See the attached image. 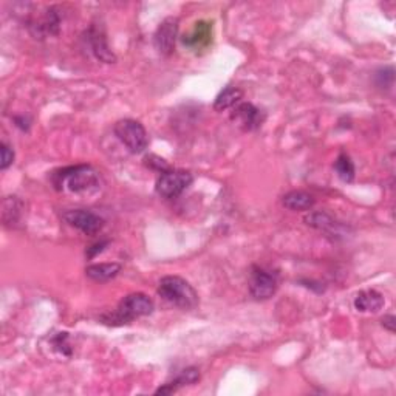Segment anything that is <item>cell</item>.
I'll list each match as a JSON object with an SVG mask.
<instances>
[{"label":"cell","mask_w":396,"mask_h":396,"mask_svg":"<svg viewBox=\"0 0 396 396\" xmlns=\"http://www.w3.org/2000/svg\"><path fill=\"white\" fill-rule=\"evenodd\" d=\"M53 185L57 191L73 194H93L101 189L100 173L92 166L79 164L66 167L53 175Z\"/></svg>","instance_id":"cell-1"},{"label":"cell","mask_w":396,"mask_h":396,"mask_svg":"<svg viewBox=\"0 0 396 396\" xmlns=\"http://www.w3.org/2000/svg\"><path fill=\"white\" fill-rule=\"evenodd\" d=\"M153 308L155 305L151 297L144 293H132L122 299L115 313L104 316L102 321L109 326H124V323H131L138 317L152 314Z\"/></svg>","instance_id":"cell-2"},{"label":"cell","mask_w":396,"mask_h":396,"mask_svg":"<svg viewBox=\"0 0 396 396\" xmlns=\"http://www.w3.org/2000/svg\"><path fill=\"white\" fill-rule=\"evenodd\" d=\"M158 294L166 302L181 310H192L198 305V294L192 285L178 276H166L158 283Z\"/></svg>","instance_id":"cell-3"},{"label":"cell","mask_w":396,"mask_h":396,"mask_svg":"<svg viewBox=\"0 0 396 396\" xmlns=\"http://www.w3.org/2000/svg\"><path fill=\"white\" fill-rule=\"evenodd\" d=\"M115 135L132 153H142L149 146V136L141 122L121 120L115 124Z\"/></svg>","instance_id":"cell-4"},{"label":"cell","mask_w":396,"mask_h":396,"mask_svg":"<svg viewBox=\"0 0 396 396\" xmlns=\"http://www.w3.org/2000/svg\"><path fill=\"white\" fill-rule=\"evenodd\" d=\"M194 177L186 171H166L157 180V194L163 198H177L192 185Z\"/></svg>","instance_id":"cell-5"},{"label":"cell","mask_w":396,"mask_h":396,"mask_svg":"<svg viewBox=\"0 0 396 396\" xmlns=\"http://www.w3.org/2000/svg\"><path fill=\"white\" fill-rule=\"evenodd\" d=\"M279 288L277 272L265 270L262 266H254L249 277V293L257 301H266L276 294Z\"/></svg>","instance_id":"cell-6"},{"label":"cell","mask_w":396,"mask_h":396,"mask_svg":"<svg viewBox=\"0 0 396 396\" xmlns=\"http://www.w3.org/2000/svg\"><path fill=\"white\" fill-rule=\"evenodd\" d=\"M62 218L73 226V228L79 229L86 236H96L104 228V220L98 214L86 209H70L62 214Z\"/></svg>","instance_id":"cell-7"},{"label":"cell","mask_w":396,"mask_h":396,"mask_svg":"<svg viewBox=\"0 0 396 396\" xmlns=\"http://www.w3.org/2000/svg\"><path fill=\"white\" fill-rule=\"evenodd\" d=\"M178 36V19L177 17H167L160 23V27L155 31L153 44L161 55L169 56L173 53L175 42H177Z\"/></svg>","instance_id":"cell-8"},{"label":"cell","mask_w":396,"mask_h":396,"mask_svg":"<svg viewBox=\"0 0 396 396\" xmlns=\"http://www.w3.org/2000/svg\"><path fill=\"white\" fill-rule=\"evenodd\" d=\"M232 121H236L243 131H256L265 121V113L261 109L252 106L251 102H238L231 115Z\"/></svg>","instance_id":"cell-9"},{"label":"cell","mask_w":396,"mask_h":396,"mask_svg":"<svg viewBox=\"0 0 396 396\" xmlns=\"http://www.w3.org/2000/svg\"><path fill=\"white\" fill-rule=\"evenodd\" d=\"M183 44L196 53L200 50H206L212 44V23L205 21L197 22L189 33L183 36Z\"/></svg>","instance_id":"cell-10"},{"label":"cell","mask_w":396,"mask_h":396,"mask_svg":"<svg viewBox=\"0 0 396 396\" xmlns=\"http://www.w3.org/2000/svg\"><path fill=\"white\" fill-rule=\"evenodd\" d=\"M33 35L39 39H44L47 36H56L59 35L61 28V17L56 12L55 6H51L47 11L44 12V16L41 19H37L36 22L30 25Z\"/></svg>","instance_id":"cell-11"},{"label":"cell","mask_w":396,"mask_h":396,"mask_svg":"<svg viewBox=\"0 0 396 396\" xmlns=\"http://www.w3.org/2000/svg\"><path fill=\"white\" fill-rule=\"evenodd\" d=\"M87 41L90 44V48L95 53V56L98 57L100 61L102 62H115V55L112 53V50L109 48V44H107V39L106 35H104V31H101L100 28H90L88 33H87Z\"/></svg>","instance_id":"cell-12"},{"label":"cell","mask_w":396,"mask_h":396,"mask_svg":"<svg viewBox=\"0 0 396 396\" xmlns=\"http://www.w3.org/2000/svg\"><path fill=\"white\" fill-rule=\"evenodd\" d=\"M384 296L376 290H366L355 297V308L362 313H378L384 307Z\"/></svg>","instance_id":"cell-13"},{"label":"cell","mask_w":396,"mask_h":396,"mask_svg":"<svg viewBox=\"0 0 396 396\" xmlns=\"http://www.w3.org/2000/svg\"><path fill=\"white\" fill-rule=\"evenodd\" d=\"M198 379H200V372H198V370L196 367H189V368L183 370V372H181L173 381L167 382V384H164L163 387H160L155 393H157V395L173 393V392H177L178 388H181V387L196 384Z\"/></svg>","instance_id":"cell-14"},{"label":"cell","mask_w":396,"mask_h":396,"mask_svg":"<svg viewBox=\"0 0 396 396\" xmlns=\"http://www.w3.org/2000/svg\"><path fill=\"white\" fill-rule=\"evenodd\" d=\"M120 271V263H96L87 266L86 274L95 282H109L118 276Z\"/></svg>","instance_id":"cell-15"},{"label":"cell","mask_w":396,"mask_h":396,"mask_svg":"<svg viewBox=\"0 0 396 396\" xmlns=\"http://www.w3.org/2000/svg\"><path fill=\"white\" fill-rule=\"evenodd\" d=\"M282 203L290 211H308L314 206V198L303 191H291L283 197Z\"/></svg>","instance_id":"cell-16"},{"label":"cell","mask_w":396,"mask_h":396,"mask_svg":"<svg viewBox=\"0 0 396 396\" xmlns=\"http://www.w3.org/2000/svg\"><path fill=\"white\" fill-rule=\"evenodd\" d=\"M23 211V203L17 197H6L3 200V223L6 226H16L21 222Z\"/></svg>","instance_id":"cell-17"},{"label":"cell","mask_w":396,"mask_h":396,"mask_svg":"<svg viewBox=\"0 0 396 396\" xmlns=\"http://www.w3.org/2000/svg\"><path fill=\"white\" fill-rule=\"evenodd\" d=\"M243 92L237 87H226L222 93H220L216 102H214V109L218 110V112H223L226 109L236 107L237 104L242 100Z\"/></svg>","instance_id":"cell-18"},{"label":"cell","mask_w":396,"mask_h":396,"mask_svg":"<svg viewBox=\"0 0 396 396\" xmlns=\"http://www.w3.org/2000/svg\"><path fill=\"white\" fill-rule=\"evenodd\" d=\"M334 171L342 181L350 183L355 180V164L347 153H341L334 161Z\"/></svg>","instance_id":"cell-19"},{"label":"cell","mask_w":396,"mask_h":396,"mask_svg":"<svg viewBox=\"0 0 396 396\" xmlns=\"http://www.w3.org/2000/svg\"><path fill=\"white\" fill-rule=\"evenodd\" d=\"M0 153H2L0 169L6 171V169L15 163V151H12V147L6 144V142H2V144H0Z\"/></svg>","instance_id":"cell-20"},{"label":"cell","mask_w":396,"mask_h":396,"mask_svg":"<svg viewBox=\"0 0 396 396\" xmlns=\"http://www.w3.org/2000/svg\"><path fill=\"white\" fill-rule=\"evenodd\" d=\"M387 71H388V84H393V68L390 67V68H387ZM386 68H384V71H379L378 75H376V82H378V86L379 87H382L384 88L386 87Z\"/></svg>","instance_id":"cell-21"},{"label":"cell","mask_w":396,"mask_h":396,"mask_svg":"<svg viewBox=\"0 0 396 396\" xmlns=\"http://www.w3.org/2000/svg\"><path fill=\"white\" fill-rule=\"evenodd\" d=\"M382 327L384 328H387L388 331H395V322H396V319H395V316L393 314H387V316H384L382 317Z\"/></svg>","instance_id":"cell-22"},{"label":"cell","mask_w":396,"mask_h":396,"mask_svg":"<svg viewBox=\"0 0 396 396\" xmlns=\"http://www.w3.org/2000/svg\"><path fill=\"white\" fill-rule=\"evenodd\" d=\"M107 245H109V242H101V243H96V245H93L92 248H88L87 256H88L90 258H93L96 254H98V252H101L104 248H106Z\"/></svg>","instance_id":"cell-23"}]
</instances>
